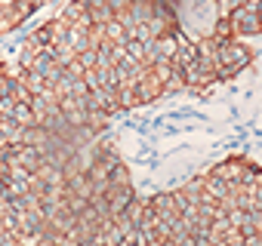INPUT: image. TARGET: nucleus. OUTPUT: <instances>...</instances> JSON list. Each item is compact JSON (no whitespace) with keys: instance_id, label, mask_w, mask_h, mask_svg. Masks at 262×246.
<instances>
[]
</instances>
